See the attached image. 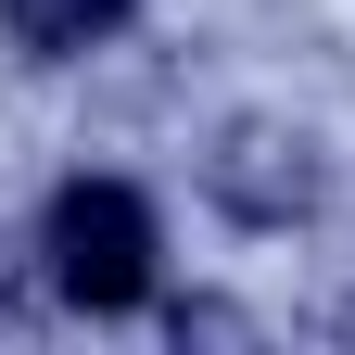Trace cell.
Segmentation results:
<instances>
[{"mask_svg": "<svg viewBox=\"0 0 355 355\" xmlns=\"http://www.w3.org/2000/svg\"><path fill=\"white\" fill-rule=\"evenodd\" d=\"M0 26H13L38 64H76V51H102L127 26V0H0Z\"/></svg>", "mask_w": 355, "mask_h": 355, "instance_id": "obj_3", "label": "cell"}, {"mask_svg": "<svg viewBox=\"0 0 355 355\" xmlns=\"http://www.w3.org/2000/svg\"><path fill=\"white\" fill-rule=\"evenodd\" d=\"M203 191L229 203L241 229H304L318 191H330V165H318V140H304L292 114H229L216 153H203Z\"/></svg>", "mask_w": 355, "mask_h": 355, "instance_id": "obj_2", "label": "cell"}, {"mask_svg": "<svg viewBox=\"0 0 355 355\" xmlns=\"http://www.w3.org/2000/svg\"><path fill=\"white\" fill-rule=\"evenodd\" d=\"M38 254H51V292L64 304L114 318V304L153 292V203L127 191V178H64L51 216H38Z\"/></svg>", "mask_w": 355, "mask_h": 355, "instance_id": "obj_1", "label": "cell"}, {"mask_svg": "<svg viewBox=\"0 0 355 355\" xmlns=\"http://www.w3.org/2000/svg\"><path fill=\"white\" fill-rule=\"evenodd\" d=\"M254 318H241V304H178V343H241Z\"/></svg>", "mask_w": 355, "mask_h": 355, "instance_id": "obj_4", "label": "cell"}]
</instances>
